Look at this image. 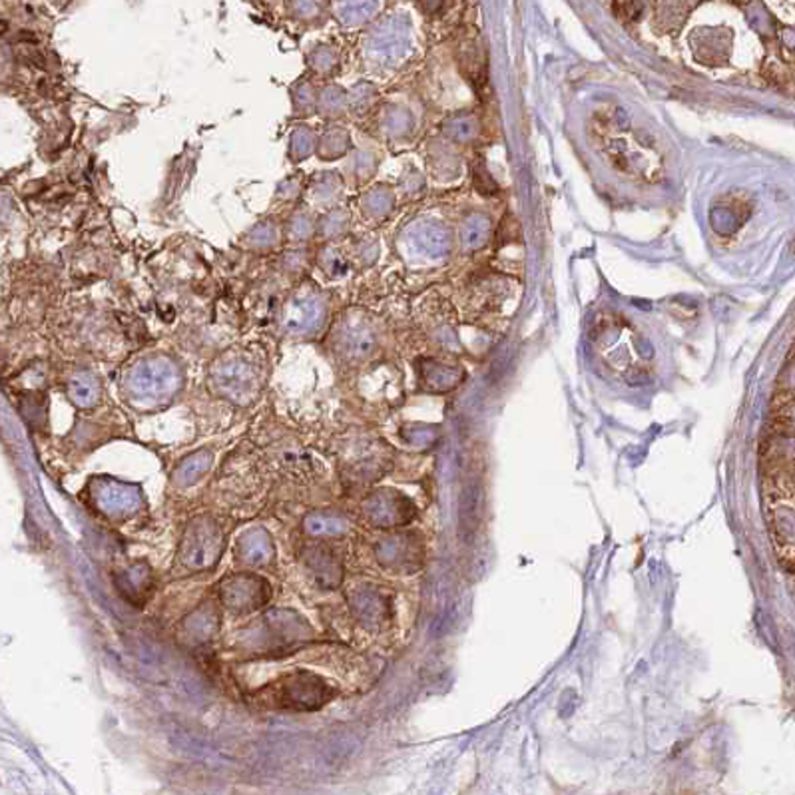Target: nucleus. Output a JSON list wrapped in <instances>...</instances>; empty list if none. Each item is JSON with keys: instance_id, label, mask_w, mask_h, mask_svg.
Returning a JSON list of instances; mask_svg holds the SVG:
<instances>
[{"instance_id": "obj_7", "label": "nucleus", "mask_w": 795, "mask_h": 795, "mask_svg": "<svg viewBox=\"0 0 795 795\" xmlns=\"http://www.w3.org/2000/svg\"><path fill=\"white\" fill-rule=\"evenodd\" d=\"M323 318H325V308L319 297L315 295L295 297V300H291L290 305L285 308L283 328L290 333L303 335L318 329L323 323Z\"/></svg>"}, {"instance_id": "obj_21", "label": "nucleus", "mask_w": 795, "mask_h": 795, "mask_svg": "<svg viewBox=\"0 0 795 795\" xmlns=\"http://www.w3.org/2000/svg\"><path fill=\"white\" fill-rule=\"evenodd\" d=\"M313 146H315L313 134L308 128H300V130L293 132V136H291V154H293L295 160L308 158L311 154Z\"/></svg>"}, {"instance_id": "obj_10", "label": "nucleus", "mask_w": 795, "mask_h": 795, "mask_svg": "<svg viewBox=\"0 0 795 795\" xmlns=\"http://www.w3.org/2000/svg\"><path fill=\"white\" fill-rule=\"evenodd\" d=\"M236 557L239 562L250 564V567H267L273 559V544L272 536L263 529H252L245 531L239 536L236 546Z\"/></svg>"}, {"instance_id": "obj_15", "label": "nucleus", "mask_w": 795, "mask_h": 795, "mask_svg": "<svg viewBox=\"0 0 795 795\" xmlns=\"http://www.w3.org/2000/svg\"><path fill=\"white\" fill-rule=\"evenodd\" d=\"M100 393H102L100 383L94 375H90V373H79V375H74L69 381V397L72 403L79 407L86 409L96 405L100 399Z\"/></svg>"}, {"instance_id": "obj_23", "label": "nucleus", "mask_w": 795, "mask_h": 795, "mask_svg": "<svg viewBox=\"0 0 795 795\" xmlns=\"http://www.w3.org/2000/svg\"><path fill=\"white\" fill-rule=\"evenodd\" d=\"M345 94L339 88H328L321 96V108L328 112H339L343 108Z\"/></svg>"}, {"instance_id": "obj_5", "label": "nucleus", "mask_w": 795, "mask_h": 795, "mask_svg": "<svg viewBox=\"0 0 795 795\" xmlns=\"http://www.w3.org/2000/svg\"><path fill=\"white\" fill-rule=\"evenodd\" d=\"M214 385L219 391V395L234 401V403L245 405L250 403L255 395L257 389V377L255 371L242 359H227L217 363L212 373Z\"/></svg>"}, {"instance_id": "obj_2", "label": "nucleus", "mask_w": 795, "mask_h": 795, "mask_svg": "<svg viewBox=\"0 0 795 795\" xmlns=\"http://www.w3.org/2000/svg\"><path fill=\"white\" fill-rule=\"evenodd\" d=\"M180 387V373L171 361L154 357L140 361L126 377L128 395L142 405H158L168 401Z\"/></svg>"}, {"instance_id": "obj_20", "label": "nucleus", "mask_w": 795, "mask_h": 795, "mask_svg": "<svg viewBox=\"0 0 795 795\" xmlns=\"http://www.w3.org/2000/svg\"><path fill=\"white\" fill-rule=\"evenodd\" d=\"M209 461H212V457H209V453L199 451L196 455H191L190 458H186V461L178 467L176 475H178V478H180L181 483L196 481L199 475H202L204 471H208Z\"/></svg>"}, {"instance_id": "obj_16", "label": "nucleus", "mask_w": 795, "mask_h": 795, "mask_svg": "<svg viewBox=\"0 0 795 795\" xmlns=\"http://www.w3.org/2000/svg\"><path fill=\"white\" fill-rule=\"evenodd\" d=\"M339 349L347 357H363L373 349V337L365 328H343L337 339Z\"/></svg>"}, {"instance_id": "obj_25", "label": "nucleus", "mask_w": 795, "mask_h": 795, "mask_svg": "<svg viewBox=\"0 0 795 795\" xmlns=\"http://www.w3.org/2000/svg\"><path fill=\"white\" fill-rule=\"evenodd\" d=\"M313 100H315V94L311 92V88L308 84H303L300 90H297V104H300V108H303V110H308L311 104H313Z\"/></svg>"}, {"instance_id": "obj_19", "label": "nucleus", "mask_w": 795, "mask_h": 795, "mask_svg": "<svg viewBox=\"0 0 795 795\" xmlns=\"http://www.w3.org/2000/svg\"><path fill=\"white\" fill-rule=\"evenodd\" d=\"M478 522V485H468L463 491L461 526L465 532H473Z\"/></svg>"}, {"instance_id": "obj_14", "label": "nucleus", "mask_w": 795, "mask_h": 795, "mask_svg": "<svg viewBox=\"0 0 795 795\" xmlns=\"http://www.w3.org/2000/svg\"><path fill=\"white\" fill-rule=\"evenodd\" d=\"M349 606L363 624H377L385 616V600L371 588H357L349 594Z\"/></svg>"}, {"instance_id": "obj_13", "label": "nucleus", "mask_w": 795, "mask_h": 795, "mask_svg": "<svg viewBox=\"0 0 795 795\" xmlns=\"http://www.w3.org/2000/svg\"><path fill=\"white\" fill-rule=\"evenodd\" d=\"M405 499H401L397 495H387V493H375L371 495L369 499L363 504V513H365V519L375 524V526H391V524H399L401 521V513L395 509H399V503H403Z\"/></svg>"}, {"instance_id": "obj_8", "label": "nucleus", "mask_w": 795, "mask_h": 795, "mask_svg": "<svg viewBox=\"0 0 795 795\" xmlns=\"http://www.w3.org/2000/svg\"><path fill=\"white\" fill-rule=\"evenodd\" d=\"M114 580H116L122 596L138 608L146 605L152 590H154V577H152V570L146 562L132 564L130 569L116 574Z\"/></svg>"}, {"instance_id": "obj_1", "label": "nucleus", "mask_w": 795, "mask_h": 795, "mask_svg": "<svg viewBox=\"0 0 795 795\" xmlns=\"http://www.w3.org/2000/svg\"><path fill=\"white\" fill-rule=\"evenodd\" d=\"M335 698V688L310 670H295L270 686L272 706L295 712H315Z\"/></svg>"}, {"instance_id": "obj_17", "label": "nucleus", "mask_w": 795, "mask_h": 795, "mask_svg": "<svg viewBox=\"0 0 795 795\" xmlns=\"http://www.w3.org/2000/svg\"><path fill=\"white\" fill-rule=\"evenodd\" d=\"M303 531L311 536H339L349 531L347 521L325 513H310L303 521Z\"/></svg>"}, {"instance_id": "obj_24", "label": "nucleus", "mask_w": 795, "mask_h": 795, "mask_svg": "<svg viewBox=\"0 0 795 795\" xmlns=\"http://www.w3.org/2000/svg\"><path fill=\"white\" fill-rule=\"evenodd\" d=\"M262 237H263V245H272L275 242V237H277L275 236V227H272V226H260L254 232L252 242L254 244H260Z\"/></svg>"}, {"instance_id": "obj_18", "label": "nucleus", "mask_w": 795, "mask_h": 795, "mask_svg": "<svg viewBox=\"0 0 795 795\" xmlns=\"http://www.w3.org/2000/svg\"><path fill=\"white\" fill-rule=\"evenodd\" d=\"M411 237H413V242L421 247V250L430 255H439L447 250V232L435 224L417 226Z\"/></svg>"}, {"instance_id": "obj_3", "label": "nucleus", "mask_w": 795, "mask_h": 795, "mask_svg": "<svg viewBox=\"0 0 795 795\" xmlns=\"http://www.w3.org/2000/svg\"><path fill=\"white\" fill-rule=\"evenodd\" d=\"M224 532L212 516H196L186 526L180 542V560L190 570L212 569L222 557Z\"/></svg>"}, {"instance_id": "obj_6", "label": "nucleus", "mask_w": 795, "mask_h": 795, "mask_svg": "<svg viewBox=\"0 0 795 795\" xmlns=\"http://www.w3.org/2000/svg\"><path fill=\"white\" fill-rule=\"evenodd\" d=\"M301 559L305 562V567L311 570L321 588L333 590L343 582V564L337 554H335V550L329 549L328 544L318 542L305 546Z\"/></svg>"}, {"instance_id": "obj_22", "label": "nucleus", "mask_w": 795, "mask_h": 795, "mask_svg": "<svg viewBox=\"0 0 795 795\" xmlns=\"http://www.w3.org/2000/svg\"><path fill=\"white\" fill-rule=\"evenodd\" d=\"M345 148H347V134L341 130L329 132L328 136L323 138V152L328 156H339Z\"/></svg>"}, {"instance_id": "obj_12", "label": "nucleus", "mask_w": 795, "mask_h": 795, "mask_svg": "<svg viewBox=\"0 0 795 795\" xmlns=\"http://www.w3.org/2000/svg\"><path fill=\"white\" fill-rule=\"evenodd\" d=\"M219 628V615L212 605H204L184 620L181 624V632L191 642V644H199L212 638Z\"/></svg>"}, {"instance_id": "obj_4", "label": "nucleus", "mask_w": 795, "mask_h": 795, "mask_svg": "<svg viewBox=\"0 0 795 795\" xmlns=\"http://www.w3.org/2000/svg\"><path fill=\"white\" fill-rule=\"evenodd\" d=\"M217 596L234 615H250L272 600V584L250 572L229 574L217 584Z\"/></svg>"}, {"instance_id": "obj_11", "label": "nucleus", "mask_w": 795, "mask_h": 795, "mask_svg": "<svg viewBox=\"0 0 795 795\" xmlns=\"http://www.w3.org/2000/svg\"><path fill=\"white\" fill-rule=\"evenodd\" d=\"M265 624L272 634L283 644H295L313 636L311 626L293 610H273L265 616Z\"/></svg>"}, {"instance_id": "obj_9", "label": "nucleus", "mask_w": 795, "mask_h": 795, "mask_svg": "<svg viewBox=\"0 0 795 795\" xmlns=\"http://www.w3.org/2000/svg\"><path fill=\"white\" fill-rule=\"evenodd\" d=\"M94 503L106 514H126L138 504V493L118 481H100L94 488Z\"/></svg>"}]
</instances>
